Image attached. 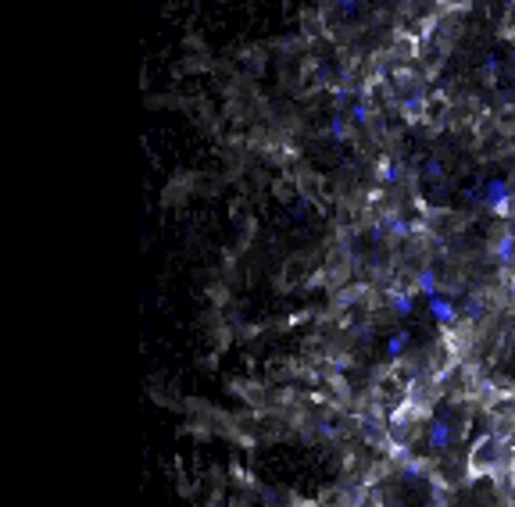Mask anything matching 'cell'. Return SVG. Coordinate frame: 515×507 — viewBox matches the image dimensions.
<instances>
[{
  "label": "cell",
  "instance_id": "cell-1",
  "mask_svg": "<svg viewBox=\"0 0 515 507\" xmlns=\"http://www.w3.org/2000/svg\"><path fill=\"white\" fill-rule=\"evenodd\" d=\"M483 204L494 211V215H505L508 204H512V189H508V182H501V179L487 182V189H483Z\"/></svg>",
  "mask_w": 515,
  "mask_h": 507
},
{
  "label": "cell",
  "instance_id": "cell-2",
  "mask_svg": "<svg viewBox=\"0 0 515 507\" xmlns=\"http://www.w3.org/2000/svg\"><path fill=\"white\" fill-rule=\"evenodd\" d=\"M429 314H433V318L440 322V325H455L458 322V307H455V300L451 297H429Z\"/></svg>",
  "mask_w": 515,
  "mask_h": 507
},
{
  "label": "cell",
  "instance_id": "cell-3",
  "mask_svg": "<svg viewBox=\"0 0 515 507\" xmlns=\"http://www.w3.org/2000/svg\"><path fill=\"white\" fill-rule=\"evenodd\" d=\"M447 443H451V425L447 421H433V429H429V450L440 454V450H447Z\"/></svg>",
  "mask_w": 515,
  "mask_h": 507
},
{
  "label": "cell",
  "instance_id": "cell-4",
  "mask_svg": "<svg viewBox=\"0 0 515 507\" xmlns=\"http://www.w3.org/2000/svg\"><path fill=\"white\" fill-rule=\"evenodd\" d=\"M408 343H411V332H408V329H397L394 336H390V343H386V354H390V357H401V354L408 350Z\"/></svg>",
  "mask_w": 515,
  "mask_h": 507
},
{
  "label": "cell",
  "instance_id": "cell-5",
  "mask_svg": "<svg viewBox=\"0 0 515 507\" xmlns=\"http://www.w3.org/2000/svg\"><path fill=\"white\" fill-rule=\"evenodd\" d=\"M419 293H426V300L429 297H440V286H437L433 271H422V276H419Z\"/></svg>",
  "mask_w": 515,
  "mask_h": 507
},
{
  "label": "cell",
  "instance_id": "cell-6",
  "mask_svg": "<svg viewBox=\"0 0 515 507\" xmlns=\"http://www.w3.org/2000/svg\"><path fill=\"white\" fill-rule=\"evenodd\" d=\"M390 304H394L397 314H411V307H415V297H411V293H394V297H390Z\"/></svg>",
  "mask_w": 515,
  "mask_h": 507
}]
</instances>
